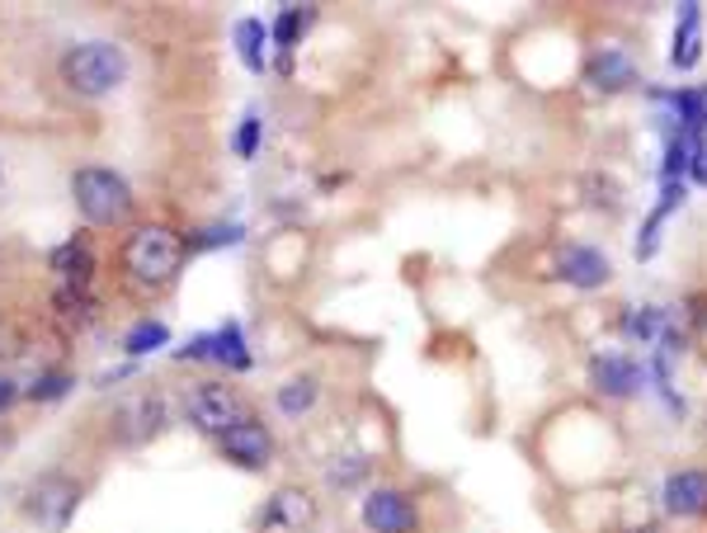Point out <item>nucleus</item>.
Wrapping results in <instances>:
<instances>
[{
	"mask_svg": "<svg viewBox=\"0 0 707 533\" xmlns=\"http://www.w3.org/2000/svg\"><path fill=\"white\" fill-rule=\"evenodd\" d=\"M123 76H128V58H123L118 43L91 39V43L66 48V58H62V85L71 95H81V100L114 95L123 85Z\"/></svg>",
	"mask_w": 707,
	"mask_h": 533,
	"instance_id": "obj_1",
	"label": "nucleus"
},
{
	"mask_svg": "<svg viewBox=\"0 0 707 533\" xmlns=\"http://www.w3.org/2000/svg\"><path fill=\"white\" fill-rule=\"evenodd\" d=\"M184 264V241L170 227H137L123 245V270H128L141 289H166V283L180 274Z\"/></svg>",
	"mask_w": 707,
	"mask_h": 533,
	"instance_id": "obj_2",
	"label": "nucleus"
},
{
	"mask_svg": "<svg viewBox=\"0 0 707 533\" xmlns=\"http://www.w3.org/2000/svg\"><path fill=\"white\" fill-rule=\"evenodd\" d=\"M71 199L95 227H118L133 218V189L109 166H81L71 175Z\"/></svg>",
	"mask_w": 707,
	"mask_h": 533,
	"instance_id": "obj_3",
	"label": "nucleus"
},
{
	"mask_svg": "<svg viewBox=\"0 0 707 533\" xmlns=\"http://www.w3.org/2000/svg\"><path fill=\"white\" fill-rule=\"evenodd\" d=\"M184 416H189L193 430L222 439L236 420H245L251 411H245V401H241L236 387H226V383H199V387L189 393V401H184Z\"/></svg>",
	"mask_w": 707,
	"mask_h": 533,
	"instance_id": "obj_4",
	"label": "nucleus"
},
{
	"mask_svg": "<svg viewBox=\"0 0 707 533\" xmlns=\"http://www.w3.org/2000/svg\"><path fill=\"white\" fill-rule=\"evenodd\" d=\"M76 505H81V487L62 472H48V477H39V482H29V491H24V514L39 520L43 529H52V533H62L71 524Z\"/></svg>",
	"mask_w": 707,
	"mask_h": 533,
	"instance_id": "obj_5",
	"label": "nucleus"
},
{
	"mask_svg": "<svg viewBox=\"0 0 707 533\" xmlns=\"http://www.w3.org/2000/svg\"><path fill=\"white\" fill-rule=\"evenodd\" d=\"M316 495L303 487H278L270 501H264L255 533H312L316 529Z\"/></svg>",
	"mask_w": 707,
	"mask_h": 533,
	"instance_id": "obj_6",
	"label": "nucleus"
},
{
	"mask_svg": "<svg viewBox=\"0 0 707 533\" xmlns=\"http://www.w3.org/2000/svg\"><path fill=\"white\" fill-rule=\"evenodd\" d=\"M363 524L373 533H415L420 514H415V501L405 491L378 487V491H368V501H363Z\"/></svg>",
	"mask_w": 707,
	"mask_h": 533,
	"instance_id": "obj_7",
	"label": "nucleus"
},
{
	"mask_svg": "<svg viewBox=\"0 0 707 533\" xmlns=\"http://www.w3.org/2000/svg\"><path fill=\"white\" fill-rule=\"evenodd\" d=\"M222 453L232 458V463H241V468H264L270 463V453H274V435H270V425L264 420H255V416H245V420H236L232 430L222 435Z\"/></svg>",
	"mask_w": 707,
	"mask_h": 533,
	"instance_id": "obj_8",
	"label": "nucleus"
},
{
	"mask_svg": "<svg viewBox=\"0 0 707 533\" xmlns=\"http://www.w3.org/2000/svg\"><path fill=\"white\" fill-rule=\"evenodd\" d=\"M661 501L669 514L679 520H694V514H707V472L698 468H684V472H669L665 487H661Z\"/></svg>",
	"mask_w": 707,
	"mask_h": 533,
	"instance_id": "obj_9",
	"label": "nucleus"
},
{
	"mask_svg": "<svg viewBox=\"0 0 707 533\" xmlns=\"http://www.w3.org/2000/svg\"><path fill=\"white\" fill-rule=\"evenodd\" d=\"M609 274H613L609 255L590 251V245H571V251L561 255V279L576 283V289H599V283H609Z\"/></svg>",
	"mask_w": 707,
	"mask_h": 533,
	"instance_id": "obj_10",
	"label": "nucleus"
},
{
	"mask_svg": "<svg viewBox=\"0 0 707 533\" xmlns=\"http://www.w3.org/2000/svg\"><path fill=\"white\" fill-rule=\"evenodd\" d=\"M52 274H62V289H91V274H95V255L85 241H66L52 251Z\"/></svg>",
	"mask_w": 707,
	"mask_h": 533,
	"instance_id": "obj_11",
	"label": "nucleus"
},
{
	"mask_svg": "<svg viewBox=\"0 0 707 533\" xmlns=\"http://www.w3.org/2000/svg\"><path fill=\"white\" fill-rule=\"evenodd\" d=\"M590 378H594V387L599 393H609V397H627L632 387H636V368L627 364V359H594L590 364Z\"/></svg>",
	"mask_w": 707,
	"mask_h": 533,
	"instance_id": "obj_12",
	"label": "nucleus"
},
{
	"mask_svg": "<svg viewBox=\"0 0 707 533\" xmlns=\"http://www.w3.org/2000/svg\"><path fill=\"white\" fill-rule=\"evenodd\" d=\"M212 359H222L226 368H251V349L236 322H226L222 331H212Z\"/></svg>",
	"mask_w": 707,
	"mask_h": 533,
	"instance_id": "obj_13",
	"label": "nucleus"
},
{
	"mask_svg": "<svg viewBox=\"0 0 707 533\" xmlns=\"http://www.w3.org/2000/svg\"><path fill=\"white\" fill-rule=\"evenodd\" d=\"M316 397H321V387H316V378H288L278 387V411L283 416H307L312 406H316Z\"/></svg>",
	"mask_w": 707,
	"mask_h": 533,
	"instance_id": "obj_14",
	"label": "nucleus"
},
{
	"mask_svg": "<svg viewBox=\"0 0 707 533\" xmlns=\"http://www.w3.org/2000/svg\"><path fill=\"white\" fill-rule=\"evenodd\" d=\"M316 20V10L312 6H283V14H278V24H274V43L283 48V52H293L297 48V39L307 33V24Z\"/></svg>",
	"mask_w": 707,
	"mask_h": 533,
	"instance_id": "obj_15",
	"label": "nucleus"
},
{
	"mask_svg": "<svg viewBox=\"0 0 707 533\" xmlns=\"http://www.w3.org/2000/svg\"><path fill=\"white\" fill-rule=\"evenodd\" d=\"M264 43H270V33H264L260 20H241L236 24V52H241L245 71H264Z\"/></svg>",
	"mask_w": 707,
	"mask_h": 533,
	"instance_id": "obj_16",
	"label": "nucleus"
},
{
	"mask_svg": "<svg viewBox=\"0 0 707 533\" xmlns=\"http://www.w3.org/2000/svg\"><path fill=\"white\" fill-rule=\"evenodd\" d=\"M590 81L599 85V91H618V85H627V81H632V66H627L623 52H604V58L594 62Z\"/></svg>",
	"mask_w": 707,
	"mask_h": 533,
	"instance_id": "obj_17",
	"label": "nucleus"
},
{
	"mask_svg": "<svg viewBox=\"0 0 707 533\" xmlns=\"http://www.w3.org/2000/svg\"><path fill=\"white\" fill-rule=\"evenodd\" d=\"M170 341V331L161 326V322H137L133 331H128V341H123V349L133 354V359H141V354H151V349H161Z\"/></svg>",
	"mask_w": 707,
	"mask_h": 533,
	"instance_id": "obj_18",
	"label": "nucleus"
},
{
	"mask_svg": "<svg viewBox=\"0 0 707 533\" xmlns=\"http://www.w3.org/2000/svg\"><path fill=\"white\" fill-rule=\"evenodd\" d=\"M698 62V6H684V33H675V66Z\"/></svg>",
	"mask_w": 707,
	"mask_h": 533,
	"instance_id": "obj_19",
	"label": "nucleus"
},
{
	"mask_svg": "<svg viewBox=\"0 0 707 533\" xmlns=\"http://www.w3.org/2000/svg\"><path fill=\"white\" fill-rule=\"evenodd\" d=\"M585 194H590L594 208H609V212L623 208V189H618V180H609V175H590V180H585Z\"/></svg>",
	"mask_w": 707,
	"mask_h": 533,
	"instance_id": "obj_20",
	"label": "nucleus"
},
{
	"mask_svg": "<svg viewBox=\"0 0 707 533\" xmlns=\"http://www.w3.org/2000/svg\"><path fill=\"white\" fill-rule=\"evenodd\" d=\"M368 477V458H335L330 463V487H354Z\"/></svg>",
	"mask_w": 707,
	"mask_h": 533,
	"instance_id": "obj_21",
	"label": "nucleus"
},
{
	"mask_svg": "<svg viewBox=\"0 0 707 533\" xmlns=\"http://www.w3.org/2000/svg\"><path fill=\"white\" fill-rule=\"evenodd\" d=\"M66 387H71L66 373H43V378H33L29 397H33V401H57V397H66Z\"/></svg>",
	"mask_w": 707,
	"mask_h": 533,
	"instance_id": "obj_22",
	"label": "nucleus"
},
{
	"mask_svg": "<svg viewBox=\"0 0 707 533\" xmlns=\"http://www.w3.org/2000/svg\"><path fill=\"white\" fill-rule=\"evenodd\" d=\"M260 128H264V123L255 114L241 118V133H236V156H241V161H251V156L260 151Z\"/></svg>",
	"mask_w": 707,
	"mask_h": 533,
	"instance_id": "obj_23",
	"label": "nucleus"
},
{
	"mask_svg": "<svg viewBox=\"0 0 707 533\" xmlns=\"http://www.w3.org/2000/svg\"><path fill=\"white\" fill-rule=\"evenodd\" d=\"M57 307L66 316H91V293H81V289H57Z\"/></svg>",
	"mask_w": 707,
	"mask_h": 533,
	"instance_id": "obj_24",
	"label": "nucleus"
},
{
	"mask_svg": "<svg viewBox=\"0 0 707 533\" xmlns=\"http://www.w3.org/2000/svg\"><path fill=\"white\" fill-rule=\"evenodd\" d=\"M232 241H241V227H236V222H232V227H208V232L193 241V245H199V251H212V245H232Z\"/></svg>",
	"mask_w": 707,
	"mask_h": 533,
	"instance_id": "obj_25",
	"label": "nucleus"
},
{
	"mask_svg": "<svg viewBox=\"0 0 707 533\" xmlns=\"http://www.w3.org/2000/svg\"><path fill=\"white\" fill-rule=\"evenodd\" d=\"M175 354H180V359H208V354H212V335H199V341H189L184 349H175Z\"/></svg>",
	"mask_w": 707,
	"mask_h": 533,
	"instance_id": "obj_26",
	"label": "nucleus"
},
{
	"mask_svg": "<svg viewBox=\"0 0 707 533\" xmlns=\"http://www.w3.org/2000/svg\"><path fill=\"white\" fill-rule=\"evenodd\" d=\"M14 397H20V387H14L10 378H0V411H10Z\"/></svg>",
	"mask_w": 707,
	"mask_h": 533,
	"instance_id": "obj_27",
	"label": "nucleus"
},
{
	"mask_svg": "<svg viewBox=\"0 0 707 533\" xmlns=\"http://www.w3.org/2000/svg\"><path fill=\"white\" fill-rule=\"evenodd\" d=\"M618 533H661V529H656V524H623Z\"/></svg>",
	"mask_w": 707,
	"mask_h": 533,
	"instance_id": "obj_28",
	"label": "nucleus"
},
{
	"mask_svg": "<svg viewBox=\"0 0 707 533\" xmlns=\"http://www.w3.org/2000/svg\"><path fill=\"white\" fill-rule=\"evenodd\" d=\"M698 180H703V185H707V147H703V151H698Z\"/></svg>",
	"mask_w": 707,
	"mask_h": 533,
	"instance_id": "obj_29",
	"label": "nucleus"
}]
</instances>
